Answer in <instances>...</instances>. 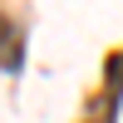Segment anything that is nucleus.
Instances as JSON below:
<instances>
[{
	"mask_svg": "<svg viewBox=\"0 0 123 123\" xmlns=\"http://www.w3.org/2000/svg\"><path fill=\"white\" fill-rule=\"evenodd\" d=\"M118 98H123V49L108 54V69H104V98H94V104H89L84 123H113Z\"/></svg>",
	"mask_w": 123,
	"mask_h": 123,
	"instance_id": "obj_1",
	"label": "nucleus"
},
{
	"mask_svg": "<svg viewBox=\"0 0 123 123\" xmlns=\"http://www.w3.org/2000/svg\"><path fill=\"white\" fill-rule=\"evenodd\" d=\"M5 74H10V79L20 74V35H15L10 20H5Z\"/></svg>",
	"mask_w": 123,
	"mask_h": 123,
	"instance_id": "obj_2",
	"label": "nucleus"
}]
</instances>
